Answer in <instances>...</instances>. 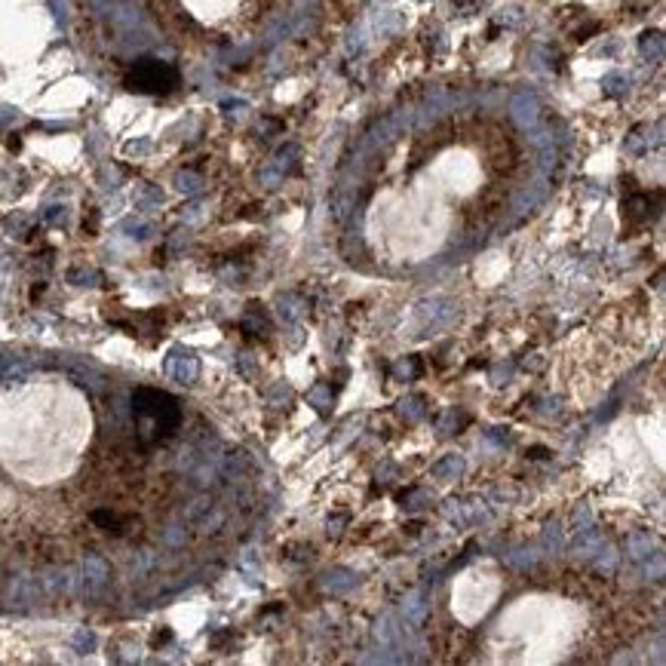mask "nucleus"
<instances>
[{
    "mask_svg": "<svg viewBox=\"0 0 666 666\" xmlns=\"http://www.w3.org/2000/svg\"><path fill=\"white\" fill-rule=\"evenodd\" d=\"M544 544H546V546H556V550H559V546H562V532H559V528L553 525L550 532L544 534Z\"/></svg>",
    "mask_w": 666,
    "mask_h": 666,
    "instance_id": "nucleus-16",
    "label": "nucleus"
},
{
    "mask_svg": "<svg viewBox=\"0 0 666 666\" xmlns=\"http://www.w3.org/2000/svg\"><path fill=\"white\" fill-rule=\"evenodd\" d=\"M403 415H406L408 421H418V418H424V403H421L418 396L406 399V403H403Z\"/></svg>",
    "mask_w": 666,
    "mask_h": 666,
    "instance_id": "nucleus-13",
    "label": "nucleus"
},
{
    "mask_svg": "<svg viewBox=\"0 0 666 666\" xmlns=\"http://www.w3.org/2000/svg\"><path fill=\"white\" fill-rule=\"evenodd\" d=\"M92 522H99V525H105L107 528V532H117V525H120V522H117V516H111V513H92Z\"/></svg>",
    "mask_w": 666,
    "mask_h": 666,
    "instance_id": "nucleus-14",
    "label": "nucleus"
},
{
    "mask_svg": "<svg viewBox=\"0 0 666 666\" xmlns=\"http://www.w3.org/2000/svg\"><path fill=\"white\" fill-rule=\"evenodd\" d=\"M378 639L384 642V645H393V642H396V626H393V620H390V617H384V620L378 623Z\"/></svg>",
    "mask_w": 666,
    "mask_h": 666,
    "instance_id": "nucleus-12",
    "label": "nucleus"
},
{
    "mask_svg": "<svg viewBox=\"0 0 666 666\" xmlns=\"http://www.w3.org/2000/svg\"><path fill=\"white\" fill-rule=\"evenodd\" d=\"M439 305H443V301H424V305L418 307L415 317H418L421 322H436L439 317H448V310H443Z\"/></svg>",
    "mask_w": 666,
    "mask_h": 666,
    "instance_id": "nucleus-6",
    "label": "nucleus"
},
{
    "mask_svg": "<svg viewBox=\"0 0 666 666\" xmlns=\"http://www.w3.org/2000/svg\"><path fill=\"white\" fill-rule=\"evenodd\" d=\"M424 608H427V605L421 602V593L408 596V602H406V617H408L411 623H421V620H424Z\"/></svg>",
    "mask_w": 666,
    "mask_h": 666,
    "instance_id": "nucleus-8",
    "label": "nucleus"
},
{
    "mask_svg": "<svg viewBox=\"0 0 666 666\" xmlns=\"http://www.w3.org/2000/svg\"><path fill=\"white\" fill-rule=\"evenodd\" d=\"M586 522H590V510H586V507H583V510L581 513H574V525H586Z\"/></svg>",
    "mask_w": 666,
    "mask_h": 666,
    "instance_id": "nucleus-17",
    "label": "nucleus"
},
{
    "mask_svg": "<svg viewBox=\"0 0 666 666\" xmlns=\"http://www.w3.org/2000/svg\"><path fill=\"white\" fill-rule=\"evenodd\" d=\"M175 83H179V74H175L169 65L154 62V58L139 62L130 71V77H126V86H130V90H139V92H169Z\"/></svg>",
    "mask_w": 666,
    "mask_h": 666,
    "instance_id": "nucleus-2",
    "label": "nucleus"
},
{
    "mask_svg": "<svg viewBox=\"0 0 666 666\" xmlns=\"http://www.w3.org/2000/svg\"><path fill=\"white\" fill-rule=\"evenodd\" d=\"M307 399H310V403H317L319 411H326V408L332 406V393H329L326 384H317V387H313L310 393H307Z\"/></svg>",
    "mask_w": 666,
    "mask_h": 666,
    "instance_id": "nucleus-9",
    "label": "nucleus"
},
{
    "mask_svg": "<svg viewBox=\"0 0 666 666\" xmlns=\"http://www.w3.org/2000/svg\"><path fill=\"white\" fill-rule=\"evenodd\" d=\"M513 111H516V120L519 123H532L534 120V99H525V95H519L513 102Z\"/></svg>",
    "mask_w": 666,
    "mask_h": 666,
    "instance_id": "nucleus-7",
    "label": "nucleus"
},
{
    "mask_svg": "<svg viewBox=\"0 0 666 666\" xmlns=\"http://www.w3.org/2000/svg\"><path fill=\"white\" fill-rule=\"evenodd\" d=\"M277 310H280V317L286 319V322H298L301 313H305V301H301L298 295H282L277 301Z\"/></svg>",
    "mask_w": 666,
    "mask_h": 666,
    "instance_id": "nucleus-4",
    "label": "nucleus"
},
{
    "mask_svg": "<svg viewBox=\"0 0 666 666\" xmlns=\"http://www.w3.org/2000/svg\"><path fill=\"white\" fill-rule=\"evenodd\" d=\"M421 366H418V359H408V362H399L396 366V378H408V375H418Z\"/></svg>",
    "mask_w": 666,
    "mask_h": 666,
    "instance_id": "nucleus-15",
    "label": "nucleus"
},
{
    "mask_svg": "<svg viewBox=\"0 0 666 666\" xmlns=\"http://www.w3.org/2000/svg\"><path fill=\"white\" fill-rule=\"evenodd\" d=\"M132 411L135 418L142 421V436L144 439H160V436H169L181 421V408L179 403L163 393V390H151V387H142L132 393Z\"/></svg>",
    "mask_w": 666,
    "mask_h": 666,
    "instance_id": "nucleus-1",
    "label": "nucleus"
},
{
    "mask_svg": "<svg viewBox=\"0 0 666 666\" xmlns=\"http://www.w3.org/2000/svg\"><path fill=\"white\" fill-rule=\"evenodd\" d=\"M596 546H602L599 534L586 532V534H581V537H577V544H574V553H577V556H586V550H596Z\"/></svg>",
    "mask_w": 666,
    "mask_h": 666,
    "instance_id": "nucleus-10",
    "label": "nucleus"
},
{
    "mask_svg": "<svg viewBox=\"0 0 666 666\" xmlns=\"http://www.w3.org/2000/svg\"><path fill=\"white\" fill-rule=\"evenodd\" d=\"M630 556L633 559H648V556H654V541L651 537H642V534H635L630 537Z\"/></svg>",
    "mask_w": 666,
    "mask_h": 666,
    "instance_id": "nucleus-5",
    "label": "nucleus"
},
{
    "mask_svg": "<svg viewBox=\"0 0 666 666\" xmlns=\"http://www.w3.org/2000/svg\"><path fill=\"white\" fill-rule=\"evenodd\" d=\"M326 586L329 590H350V586H354V577H350L347 571H335V574H329Z\"/></svg>",
    "mask_w": 666,
    "mask_h": 666,
    "instance_id": "nucleus-11",
    "label": "nucleus"
},
{
    "mask_svg": "<svg viewBox=\"0 0 666 666\" xmlns=\"http://www.w3.org/2000/svg\"><path fill=\"white\" fill-rule=\"evenodd\" d=\"M464 455H445L439 464H433V470H430V476L439 479V482H448V479H458L464 473Z\"/></svg>",
    "mask_w": 666,
    "mask_h": 666,
    "instance_id": "nucleus-3",
    "label": "nucleus"
}]
</instances>
